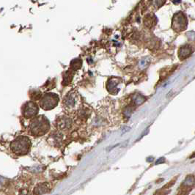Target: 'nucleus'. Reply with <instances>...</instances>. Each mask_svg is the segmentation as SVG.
I'll return each instance as SVG.
<instances>
[{
	"label": "nucleus",
	"instance_id": "obj_1",
	"mask_svg": "<svg viewBox=\"0 0 195 195\" xmlns=\"http://www.w3.org/2000/svg\"><path fill=\"white\" fill-rule=\"evenodd\" d=\"M50 123L47 118L43 115L35 117L29 124V132L32 136H40L49 131Z\"/></svg>",
	"mask_w": 195,
	"mask_h": 195
},
{
	"label": "nucleus",
	"instance_id": "obj_2",
	"mask_svg": "<svg viewBox=\"0 0 195 195\" xmlns=\"http://www.w3.org/2000/svg\"><path fill=\"white\" fill-rule=\"evenodd\" d=\"M31 145V141L27 136H19L11 142L10 148L15 155H24L29 152Z\"/></svg>",
	"mask_w": 195,
	"mask_h": 195
},
{
	"label": "nucleus",
	"instance_id": "obj_3",
	"mask_svg": "<svg viewBox=\"0 0 195 195\" xmlns=\"http://www.w3.org/2000/svg\"><path fill=\"white\" fill-rule=\"evenodd\" d=\"M59 96L53 93H48L43 95L39 101V105L43 109L51 110L58 105L59 103Z\"/></svg>",
	"mask_w": 195,
	"mask_h": 195
},
{
	"label": "nucleus",
	"instance_id": "obj_4",
	"mask_svg": "<svg viewBox=\"0 0 195 195\" xmlns=\"http://www.w3.org/2000/svg\"><path fill=\"white\" fill-rule=\"evenodd\" d=\"M63 105H65L66 109L69 111L78 109L80 105V98L77 93L72 91L68 93L65 99L63 100Z\"/></svg>",
	"mask_w": 195,
	"mask_h": 195
},
{
	"label": "nucleus",
	"instance_id": "obj_5",
	"mask_svg": "<svg viewBox=\"0 0 195 195\" xmlns=\"http://www.w3.org/2000/svg\"><path fill=\"white\" fill-rule=\"evenodd\" d=\"M22 114L25 118H35V116H37L38 111H39V108L38 106L37 105L36 103L33 102V101H29L26 102L22 106Z\"/></svg>",
	"mask_w": 195,
	"mask_h": 195
},
{
	"label": "nucleus",
	"instance_id": "obj_6",
	"mask_svg": "<svg viewBox=\"0 0 195 195\" xmlns=\"http://www.w3.org/2000/svg\"><path fill=\"white\" fill-rule=\"evenodd\" d=\"M187 26V19L182 13L176 14L173 18L172 28L177 32L185 30Z\"/></svg>",
	"mask_w": 195,
	"mask_h": 195
},
{
	"label": "nucleus",
	"instance_id": "obj_7",
	"mask_svg": "<svg viewBox=\"0 0 195 195\" xmlns=\"http://www.w3.org/2000/svg\"><path fill=\"white\" fill-rule=\"evenodd\" d=\"M195 183V178L192 175H189L186 178V180L182 183L181 186H180V194H186L189 193L191 190L193 189Z\"/></svg>",
	"mask_w": 195,
	"mask_h": 195
},
{
	"label": "nucleus",
	"instance_id": "obj_8",
	"mask_svg": "<svg viewBox=\"0 0 195 195\" xmlns=\"http://www.w3.org/2000/svg\"><path fill=\"white\" fill-rule=\"evenodd\" d=\"M192 53V48L189 46V45H185V46H182L178 52V56L180 60H184L188 56H190L191 54Z\"/></svg>",
	"mask_w": 195,
	"mask_h": 195
},
{
	"label": "nucleus",
	"instance_id": "obj_9",
	"mask_svg": "<svg viewBox=\"0 0 195 195\" xmlns=\"http://www.w3.org/2000/svg\"><path fill=\"white\" fill-rule=\"evenodd\" d=\"M119 81L117 79L115 80H111V81H109V82L107 83V90H109V92L113 93V92L115 91V93H118V84H119Z\"/></svg>",
	"mask_w": 195,
	"mask_h": 195
},
{
	"label": "nucleus",
	"instance_id": "obj_10",
	"mask_svg": "<svg viewBox=\"0 0 195 195\" xmlns=\"http://www.w3.org/2000/svg\"><path fill=\"white\" fill-rule=\"evenodd\" d=\"M175 180H176V179L174 178L173 180H172V181H170L169 183H168V184H166V186H164V188H169V187H170V186H173L174 183H175Z\"/></svg>",
	"mask_w": 195,
	"mask_h": 195
}]
</instances>
